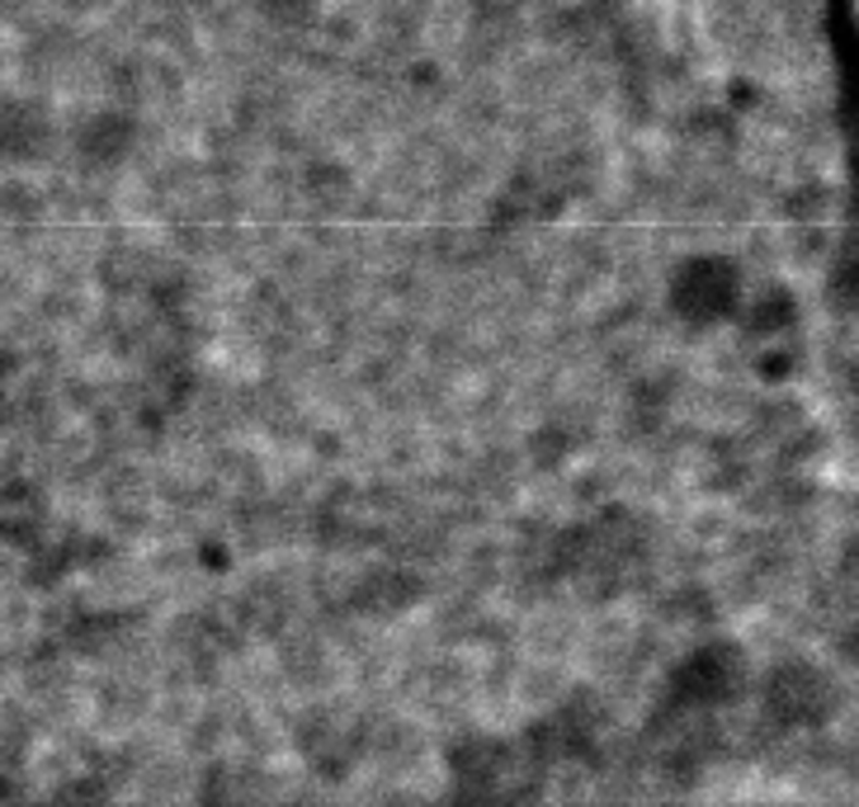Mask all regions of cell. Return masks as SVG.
Instances as JSON below:
<instances>
[{
    "mask_svg": "<svg viewBox=\"0 0 859 807\" xmlns=\"http://www.w3.org/2000/svg\"><path fill=\"white\" fill-rule=\"evenodd\" d=\"M680 288L690 293V298H685V308L699 312V316H718L723 302L733 298V279H727V269L718 261L690 265V269H685V279H680Z\"/></svg>",
    "mask_w": 859,
    "mask_h": 807,
    "instance_id": "cell-1",
    "label": "cell"
}]
</instances>
